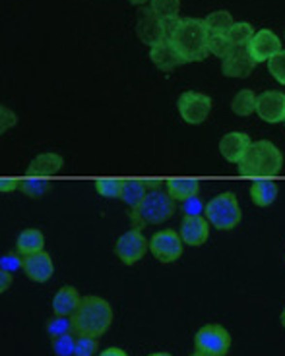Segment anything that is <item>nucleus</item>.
<instances>
[{"label":"nucleus","instance_id":"obj_31","mask_svg":"<svg viewBox=\"0 0 285 356\" xmlns=\"http://www.w3.org/2000/svg\"><path fill=\"white\" fill-rule=\"evenodd\" d=\"M54 355L56 356H74L76 353V335L74 333H66L61 337H54L51 341Z\"/></svg>","mask_w":285,"mask_h":356},{"label":"nucleus","instance_id":"obj_20","mask_svg":"<svg viewBox=\"0 0 285 356\" xmlns=\"http://www.w3.org/2000/svg\"><path fill=\"white\" fill-rule=\"evenodd\" d=\"M165 190L169 192V196L175 202H185L188 197L198 196V190H200V182L192 180V178H171L165 182Z\"/></svg>","mask_w":285,"mask_h":356},{"label":"nucleus","instance_id":"obj_36","mask_svg":"<svg viewBox=\"0 0 285 356\" xmlns=\"http://www.w3.org/2000/svg\"><path fill=\"white\" fill-rule=\"evenodd\" d=\"M18 124V116L16 113L8 108L6 105H2L0 107V132H8L10 128H14V126Z\"/></svg>","mask_w":285,"mask_h":356},{"label":"nucleus","instance_id":"obj_8","mask_svg":"<svg viewBox=\"0 0 285 356\" xmlns=\"http://www.w3.org/2000/svg\"><path fill=\"white\" fill-rule=\"evenodd\" d=\"M165 24L167 22H163L152 8L140 10L138 18H136V35L144 44H148L152 49L161 41H165V35H167Z\"/></svg>","mask_w":285,"mask_h":356},{"label":"nucleus","instance_id":"obj_1","mask_svg":"<svg viewBox=\"0 0 285 356\" xmlns=\"http://www.w3.org/2000/svg\"><path fill=\"white\" fill-rule=\"evenodd\" d=\"M171 44L177 49L185 63H200L208 56V41L210 31L206 29L204 19L198 18H180L169 31Z\"/></svg>","mask_w":285,"mask_h":356},{"label":"nucleus","instance_id":"obj_4","mask_svg":"<svg viewBox=\"0 0 285 356\" xmlns=\"http://www.w3.org/2000/svg\"><path fill=\"white\" fill-rule=\"evenodd\" d=\"M177 209V202L169 196L165 190H150L140 204L130 209V219H132V229H140L148 225H161L173 217Z\"/></svg>","mask_w":285,"mask_h":356},{"label":"nucleus","instance_id":"obj_38","mask_svg":"<svg viewBox=\"0 0 285 356\" xmlns=\"http://www.w3.org/2000/svg\"><path fill=\"white\" fill-rule=\"evenodd\" d=\"M20 186H22V180H16V178H2L0 180V192L2 194H12Z\"/></svg>","mask_w":285,"mask_h":356},{"label":"nucleus","instance_id":"obj_23","mask_svg":"<svg viewBox=\"0 0 285 356\" xmlns=\"http://www.w3.org/2000/svg\"><path fill=\"white\" fill-rule=\"evenodd\" d=\"M148 192H150V190L146 186V180H123L121 200L132 209V207H136V205L142 202Z\"/></svg>","mask_w":285,"mask_h":356},{"label":"nucleus","instance_id":"obj_21","mask_svg":"<svg viewBox=\"0 0 285 356\" xmlns=\"http://www.w3.org/2000/svg\"><path fill=\"white\" fill-rule=\"evenodd\" d=\"M277 194H279V190L274 180H256L250 186V200L259 207H268L274 204L277 200Z\"/></svg>","mask_w":285,"mask_h":356},{"label":"nucleus","instance_id":"obj_22","mask_svg":"<svg viewBox=\"0 0 285 356\" xmlns=\"http://www.w3.org/2000/svg\"><path fill=\"white\" fill-rule=\"evenodd\" d=\"M45 248V236L43 232L37 229H26L24 232H20L18 241H16V252L20 256H29L36 254Z\"/></svg>","mask_w":285,"mask_h":356},{"label":"nucleus","instance_id":"obj_29","mask_svg":"<svg viewBox=\"0 0 285 356\" xmlns=\"http://www.w3.org/2000/svg\"><path fill=\"white\" fill-rule=\"evenodd\" d=\"M235 44L231 43V39L227 35H210V41H208V51L217 56V58H227L229 54L233 53Z\"/></svg>","mask_w":285,"mask_h":356},{"label":"nucleus","instance_id":"obj_30","mask_svg":"<svg viewBox=\"0 0 285 356\" xmlns=\"http://www.w3.org/2000/svg\"><path fill=\"white\" fill-rule=\"evenodd\" d=\"M45 330L49 333V337H61V335H66V333H72V318L68 316H56L54 314L51 320L47 321Z\"/></svg>","mask_w":285,"mask_h":356},{"label":"nucleus","instance_id":"obj_45","mask_svg":"<svg viewBox=\"0 0 285 356\" xmlns=\"http://www.w3.org/2000/svg\"><path fill=\"white\" fill-rule=\"evenodd\" d=\"M190 356H202V355H198V353H194V355H190Z\"/></svg>","mask_w":285,"mask_h":356},{"label":"nucleus","instance_id":"obj_34","mask_svg":"<svg viewBox=\"0 0 285 356\" xmlns=\"http://www.w3.org/2000/svg\"><path fill=\"white\" fill-rule=\"evenodd\" d=\"M99 348L98 337H76V353L74 356H93Z\"/></svg>","mask_w":285,"mask_h":356},{"label":"nucleus","instance_id":"obj_32","mask_svg":"<svg viewBox=\"0 0 285 356\" xmlns=\"http://www.w3.org/2000/svg\"><path fill=\"white\" fill-rule=\"evenodd\" d=\"M95 190H98L99 196L115 200V197H121V192H123V180L103 178V180H98V182H95Z\"/></svg>","mask_w":285,"mask_h":356},{"label":"nucleus","instance_id":"obj_41","mask_svg":"<svg viewBox=\"0 0 285 356\" xmlns=\"http://www.w3.org/2000/svg\"><path fill=\"white\" fill-rule=\"evenodd\" d=\"M163 182H160V180H146V186H148V190H155V188H160Z\"/></svg>","mask_w":285,"mask_h":356},{"label":"nucleus","instance_id":"obj_40","mask_svg":"<svg viewBox=\"0 0 285 356\" xmlns=\"http://www.w3.org/2000/svg\"><path fill=\"white\" fill-rule=\"evenodd\" d=\"M99 356H128V355H126L123 348L111 347V348H105V350H103V353H101Z\"/></svg>","mask_w":285,"mask_h":356},{"label":"nucleus","instance_id":"obj_25","mask_svg":"<svg viewBox=\"0 0 285 356\" xmlns=\"http://www.w3.org/2000/svg\"><path fill=\"white\" fill-rule=\"evenodd\" d=\"M256 101H259V97L254 95V91L241 89L231 99V111L237 116H250L252 113H256Z\"/></svg>","mask_w":285,"mask_h":356},{"label":"nucleus","instance_id":"obj_42","mask_svg":"<svg viewBox=\"0 0 285 356\" xmlns=\"http://www.w3.org/2000/svg\"><path fill=\"white\" fill-rule=\"evenodd\" d=\"M130 4H136V6H142V4H148V2H152V0H128Z\"/></svg>","mask_w":285,"mask_h":356},{"label":"nucleus","instance_id":"obj_3","mask_svg":"<svg viewBox=\"0 0 285 356\" xmlns=\"http://www.w3.org/2000/svg\"><path fill=\"white\" fill-rule=\"evenodd\" d=\"M239 165L242 177H276L284 167V153L268 140L252 142Z\"/></svg>","mask_w":285,"mask_h":356},{"label":"nucleus","instance_id":"obj_18","mask_svg":"<svg viewBox=\"0 0 285 356\" xmlns=\"http://www.w3.org/2000/svg\"><path fill=\"white\" fill-rule=\"evenodd\" d=\"M64 159L59 153H41L27 167V177H53L63 169Z\"/></svg>","mask_w":285,"mask_h":356},{"label":"nucleus","instance_id":"obj_13","mask_svg":"<svg viewBox=\"0 0 285 356\" xmlns=\"http://www.w3.org/2000/svg\"><path fill=\"white\" fill-rule=\"evenodd\" d=\"M254 66H256V63L252 60L249 49L247 47H235L233 53L227 58H223L222 72L227 78H247L252 74Z\"/></svg>","mask_w":285,"mask_h":356},{"label":"nucleus","instance_id":"obj_6","mask_svg":"<svg viewBox=\"0 0 285 356\" xmlns=\"http://www.w3.org/2000/svg\"><path fill=\"white\" fill-rule=\"evenodd\" d=\"M194 348L202 356H227L231 348V335L217 323L204 325L194 337Z\"/></svg>","mask_w":285,"mask_h":356},{"label":"nucleus","instance_id":"obj_44","mask_svg":"<svg viewBox=\"0 0 285 356\" xmlns=\"http://www.w3.org/2000/svg\"><path fill=\"white\" fill-rule=\"evenodd\" d=\"M282 325L285 327V306H284V312H282Z\"/></svg>","mask_w":285,"mask_h":356},{"label":"nucleus","instance_id":"obj_15","mask_svg":"<svg viewBox=\"0 0 285 356\" xmlns=\"http://www.w3.org/2000/svg\"><path fill=\"white\" fill-rule=\"evenodd\" d=\"M210 236V222L206 217H185L180 225V238L188 246H202Z\"/></svg>","mask_w":285,"mask_h":356},{"label":"nucleus","instance_id":"obj_43","mask_svg":"<svg viewBox=\"0 0 285 356\" xmlns=\"http://www.w3.org/2000/svg\"><path fill=\"white\" fill-rule=\"evenodd\" d=\"M150 356H171L169 353H153V355H150Z\"/></svg>","mask_w":285,"mask_h":356},{"label":"nucleus","instance_id":"obj_17","mask_svg":"<svg viewBox=\"0 0 285 356\" xmlns=\"http://www.w3.org/2000/svg\"><path fill=\"white\" fill-rule=\"evenodd\" d=\"M150 58L152 63L163 72H173L177 70L180 64H185L183 56L177 53V49L171 44L169 39L161 41L160 44H155L150 49Z\"/></svg>","mask_w":285,"mask_h":356},{"label":"nucleus","instance_id":"obj_14","mask_svg":"<svg viewBox=\"0 0 285 356\" xmlns=\"http://www.w3.org/2000/svg\"><path fill=\"white\" fill-rule=\"evenodd\" d=\"M24 271L33 283H47L54 273L53 259L45 250L24 256Z\"/></svg>","mask_w":285,"mask_h":356},{"label":"nucleus","instance_id":"obj_10","mask_svg":"<svg viewBox=\"0 0 285 356\" xmlns=\"http://www.w3.org/2000/svg\"><path fill=\"white\" fill-rule=\"evenodd\" d=\"M148 246L150 244L146 241L142 231L140 229H130L125 234H121V238L116 241L115 254L116 258L121 259L125 266H134V264H138L146 256Z\"/></svg>","mask_w":285,"mask_h":356},{"label":"nucleus","instance_id":"obj_35","mask_svg":"<svg viewBox=\"0 0 285 356\" xmlns=\"http://www.w3.org/2000/svg\"><path fill=\"white\" fill-rule=\"evenodd\" d=\"M206 205L202 204L200 196H192L183 202V211H185V217H198V215L204 213Z\"/></svg>","mask_w":285,"mask_h":356},{"label":"nucleus","instance_id":"obj_11","mask_svg":"<svg viewBox=\"0 0 285 356\" xmlns=\"http://www.w3.org/2000/svg\"><path fill=\"white\" fill-rule=\"evenodd\" d=\"M247 49H249V53L254 63H268L272 56H276L282 51V39L272 29H260L250 39Z\"/></svg>","mask_w":285,"mask_h":356},{"label":"nucleus","instance_id":"obj_16","mask_svg":"<svg viewBox=\"0 0 285 356\" xmlns=\"http://www.w3.org/2000/svg\"><path fill=\"white\" fill-rule=\"evenodd\" d=\"M250 136L245 132H229L219 140V153L229 163H239L250 147Z\"/></svg>","mask_w":285,"mask_h":356},{"label":"nucleus","instance_id":"obj_39","mask_svg":"<svg viewBox=\"0 0 285 356\" xmlns=\"http://www.w3.org/2000/svg\"><path fill=\"white\" fill-rule=\"evenodd\" d=\"M10 286H12V273L0 269V293H6Z\"/></svg>","mask_w":285,"mask_h":356},{"label":"nucleus","instance_id":"obj_28","mask_svg":"<svg viewBox=\"0 0 285 356\" xmlns=\"http://www.w3.org/2000/svg\"><path fill=\"white\" fill-rule=\"evenodd\" d=\"M49 180H45V178H27V180H22V186L20 190L26 194L27 197H33V200H39V197H43L47 192H49Z\"/></svg>","mask_w":285,"mask_h":356},{"label":"nucleus","instance_id":"obj_27","mask_svg":"<svg viewBox=\"0 0 285 356\" xmlns=\"http://www.w3.org/2000/svg\"><path fill=\"white\" fill-rule=\"evenodd\" d=\"M227 37L231 39V43L235 47H247L250 43V39L254 37V29L247 22H235Z\"/></svg>","mask_w":285,"mask_h":356},{"label":"nucleus","instance_id":"obj_9","mask_svg":"<svg viewBox=\"0 0 285 356\" xmlns=\"http://www.w3.org/2000/svg\"><path fill=\"white\" fill-rule=\"evenodd\" d=\"M150 252L161 264H173L183 256V238L173 229L155 232L150 241Z\"/></svg>","mask_w":285,"mask_h":356},{"label":"nucleus","instance_id":"obj_5","mask_svg":"<svg viewBox=\"0 0 285 356\" xmlns=\"http://www.w3.org/2000/svg\"><path fill=\"white\" fill-rule=\"evenodd\" d=\"M204 217L217 231H233L241 222L242 217L239 200L233 192H225V194L212 197L206 204Z\"/></svg>","mask_w":285,"mask_h":356},{"label":"nucleus","instance_id":"obj_12","mask_svg":"<svg viewBox=\"0 0 285 356\" xmlns=\"http://www.w3.org/2000/svg\"><path fill=\"white\" fill-rule=\"evenodd\" d=\"M256 115L270 124L285 122V93L282 91H264L256 101Z\"/></svg>","mask_w":285,"mask_h":356},{"label":"nucleus","instance_id":"obj_24","mask_svg":"<svg viewBox=\"0 0 285 356\" xmlns=\"http://www.w3.org/2000/svg\"><path fill=\"white\" fill-rule=\"evenodd\" d=\"M206 29L210 31V35H227L229 29L233 27V16L225 10H217V12H212L208 18H204Z\"/></svg>","mask_w":285,"mask_h":356},{"label":"nucleus","instance_id":"obj_37","mask_svg":"<svg viewBox=\"0 0 285 356\" xmlns=\"http://www.w3.org/2000/svg\"><path fill=\"white\" fill-rule=\"evenodd\" d=\"M0 267H2L4 271L14 273V271H18V269L24 267V256H18V254H4V256L0 258Z\"/></svg>","mask_w":285,"mask_h":356},{"label":"nucleus","instance_id":"obj_33","mask_svg":"<svg viewBox=\"0 0 285 356\" xmlns=\"http://www.w3.org/2000/svg\"><path fill=\"white\" fill-rule=\"evenodd\" d=\"M268 70H270L272 78H274L277 83L285 86V51L284 49H282L276 56H272V58L268 60Z\"/></svg>","mask_w":285,"mask_h":356},{"label":"nucleus","instance_id":"obj_7","mask_svg":"<svg viewBox=\"0 0 285 356\" xmlns=\"http://www.w3.org/2000/svg\"><path fill=\"white\" fill-rule=\"evenodd\" d=\"M178 115L187 124H202L212 111V97L200 91H185L178 97Z\"/></svg>","mask_w":285,"mask_h":356},{"label":"nucleus","instance_id":"obj_2","mask_svg":"<svg viewBox=\"0 0 285 356\" xmlns=\"http://www.w3.org/2000/svg\"><path fill=\"white\" fill-rule=\"evenodd\" d=\"M113 323V308L111 304L89 294L82 298L80 308L72 316V333L76 337H101Z\"/></svg>","mask_w":285,"mask_h":356},{"label":"nucleus","instance_id":"obj_26","mask_svg":"<svg viewBox=\"0 0 285 356\" xmlns=\"http://www.w3.org/2000/svg\"><path fill=\"white\" fill-rule=\"evenodd\" d=\"M152 10L163 22H175L180 12V0H152Z\"/></svg>","mask_w":285,"mask_h":356},{"label":"nucleus","instance_id":"obj_19","mask_svg":"<svg viewBox=\"0 0 285 356\" xmlns=\"http://www.w3.org/2000/svg\"><path fill=\"white\" fill-rule=\"evenodd\" d=\"M82 296L80 293L70 285H64L53 298V312L56 316H68L72 318L76 310L80 308Z\"/></svg>","mask_w":285,"mask_h":356}]
</instances>
